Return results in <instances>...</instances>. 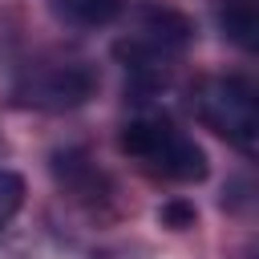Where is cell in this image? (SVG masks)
<instances>
[{
  "label": "cell",
  "instance_id": "5",
  "mask_svg": "<svg viewBox=\"0 0 259 259\" xmlns=\"http://www.w3.org/2000/svg\"><path fill=\"white\" fill-rule=\"evenodd\" d=\"M223 24H227V32L243 45V49H251L255 45V12H251V4H235L231 12H223Z\"/></svg>",
  "mask_w": 259,
  "mask_h": 259
},
{
  "label": "cell",
  "instance_id": "1",
  "mask_svg": "<svg viewBox=\"0 0 259 259\" xmlns=\"http://www.w3.org/2000/svg\"><path fill=\"white\" fill-rule=\"evenodd\" d=\"M121 150L134 154V158H142V162H150L166 178H178V182L206 178V154H202V146H194L166 117H138V121H130L121 130Z\"/></svg>",
  "mask_w": 259,
  "mask_h": 259
},
{
  "label": "cell",
  "instance_id": "6",
  "mask_svg": "<svg viewBox=\"0 0 259 259\" xmlns=\"http://www.w3.org/2000/svg\"><path fill=\"white\" fill-rule=\"evenodd\" d=\"M20 202H24V182H20V174L0 170V231L12 223V214L20 210Z\"/></svg>",
  "mask_w": 259,
  "mask_h": 259
},
{
  "label": "cell",
  "instance_id": "2",
  "mask_svg": "<svg viewBox=\"0 0 259 259\" xmlns=\"http://www.w3.org/2000/svg\"><path fill=\"white\" fill-rule=\"evenodd\" d=\"M194 109L214 134L231 138L243 154H255V146H259V109H255V93H251L247 81H239V77L202 81L194 89Z\"/></svg>",
  "mask_w": 259,
  "mask_h": 259
},
{
  "label": "cell",
  "instance_id": "7",
  "mask_svg": "<svg viewBox=\"0 0 259 259\" xmlns=\"http://www.w3.org/2000/svg\"><path fill=\"white\" fill-rule=\"evenodd\" d=\"M158 219H162L166 227H174V231H186V227H194V206H186V202H166V206L158 210Z\"/></svg>",
  "mask_w": 259,
  "mask_h": 259
},
{
  "label": "cell",
  "instance_id": "4",
  "mask_svg": "<svg viewBox=\"0 0 259 259\" xmlns=\"http://www.w3.org/2000/svg\"><path fill=\"white\" fill-rule=\"evenodd\" d=\"M57 12L77 28H101L125 12V0H57Z\"/></svg>",
  "mask_w": 259,
  "mask_h": 259
},
{
  "label": "cell",
  "instance_id": "3",
  "mask_svg": "<svg viewBox=\"0 0 259 259\" xmlns=\"http://www.w3.org/2000/svg\"><path fill=\"white\" fill-rule=\"evenodd\" d=\"M89 89H93V73L81 69V65H65V69H57L45 85H36V97H32V101H45V105H57V109H61V105L85 101Z\"/></svg>",
  "mask_w": 259,
  "mask_h": 259
}]
</instances>
